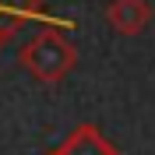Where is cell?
Wrapping results in <instances>:
<instances>
[{
  "mask_svg": "<svg viewBox=\"0 0 155 155\" xmlns=\"http://www.w3.org/2000/svg\"><path fill=\"white\" fill-rule=\"evenodd\" d=\"M106 21L124 35H137L152 21V7H148V0H113L106 7Z\"/></svg>",
  "mask_w": 155,
  "mask_h": 155,
  "instance_id": "cell-3",
  "label": "cell"
},
{
  "mask_svg": "<svg viewBox=\"0 0 155 155\" xmlns=\"http://www.w3.org/2000/svg\"><path fill=\"white\" fill-rule=\"evenodd\" d=\"M57 155H120V152L113 148V141L102 137L95 124H81L67 134V141L57 148Z\"/></svg>",
  "mask_w": 155,
  "mask_h": 155,
  "instance_id": "cell-4",
  "label": "cell"
},
{
  "mask_svg": "<svg viewBox=\"0 0 155 155\" xmlns=\"http://www.w3.org/2000/svg\"><path fill=\"white\" fill-rule=\"evenodd\" d=\"M18 64L28 71L32 78L46 81V85H57L71 74V67L78 64V49L64 28H42L39 35H32L18 53Z\"/></svg>",
  "mask_w": 155,
  "mask_h": 155,
  "instance_id": "cell-1",
  "label": "cell"
},
{
  "mask_svg": "<svg viewBox=\"0 0 155 155\" xmlns=\"http://www.w3.org/2000/svg\"><path fill=\"white\" fill-rule=\"evenodd\" d=\"M28 21H42L49 28H71V21L53 18L42 7V0H0V49L7 46Z\"/></svg>",
  "mask_w": 155,
  "mask_h": 155,
  "instance_id": "cell-2",
  "label": "cell"
},
{
  "mask_svg": "<svg viewBox=\"0 0 155 155\" xmlns=\"http://www.w3.org/2000/svg\"><path fill=\"white\" fill-rule=\"evenodd\" d=\"M49 155H57V152H49Z\"/></svg>",
  "mask_w": 155,
  "mask_h": 155,
  "instance_id": "cell-5",
  "label": "cell"
}]
</instances>
